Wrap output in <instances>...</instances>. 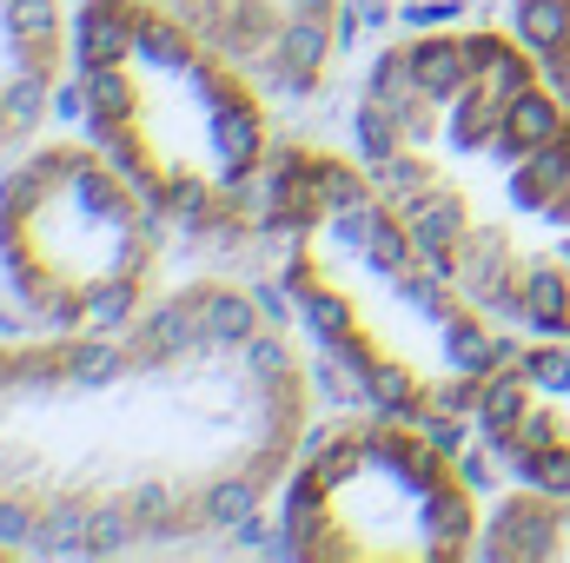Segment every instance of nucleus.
Wrapping results in <instances>:
<instances>
[{
	"label": "nucleus",
	"instance_id": "obj_2",
	"mask_svg": "<svg viewBox=\"0 0 570 563\" xmlns=\"http://www.w3.org/2000/svg\"><path fill=\"white\" fill-rule=\"evenodd\" d=\"M358 152L491 318L570 332V100L524 40H392L358 87Z\"/></svg>",
	"mask_w": 570,
	"mask_h": 563
},
{
	"label": "nucleus",
	"instance_id": "obj_6",
	"mask_svg": "<svg viewBox=\"0 0 570 563\" xmlns=\"http://www.w3.org/2000/svg\"><path fill=\"white\" fill-rule=\"evenodd\" d=\"M478 497L419 418L372 412L318 431L279 504V544L298 563H458L478 557Z\"/></svg>",
	"mask_w": 570,
	"mask_h": 563
},
{
	"label": "nucleus",
	"instance_id": "obj_9",
	"mask_svg": "<svg viewBox=\"0 0 570 563\" xmlns=\"http://www.w3.org/2000/svg\"><path fill=\"white\" fill-rule=\"evenodd\" d=\"M73 60L67 0H0V159L33 146Z\"/></svg>",
	"mask_w": 570,
	"mask_h": 563
},
{
	"label": "nucleus",
	"instance_id": "obj_4",
	"mask_svg": "<svg viewBox=\"0 0 570 563\" xmlns=\"http://www.w3.org/2000/svg\"><path fill=\"white\" fill-rule=\"evenodd\" d=\"M259 73L199 20L159 0H80L73 100L153 213L199 246H246L266 233L273 127Z\"/></svg>",
	"mask_w": 570,
	"mask_h": 563
},
{
	"label": "nucleus",
	"instance_id": "obj_8",
	"mask_svg": "<svg viewBox=\"0 0 570 563\" xmlns=\"http://www.w3.org/2000/svg\"><path fill=\"white\" fill-rule=\"evenodd\" d=\"M159 7L199 20L266 87L312 93L325 80L332 47H338V7L345 0H159Z\"/></svg>",
	"mask_w": 570,
	"mask_h": 563
},
{
	"label": "nucleus",
	"instance_id": "obj_1",
	"mask_svg": "<svg viewBox=\"0 0 570 563\" xmlns=\"http://www.w3.org/2000/svg\"><path fill=\"white\" fill-rule=\"evenodd\" d=\"M305 412L285 325L233 279L0 345V537L20 557L213 544L285 484Z\"/></svg>",
	"mask_w": 570,
	"mask_h": 563
},
{
	"label": "nucleus",
	"instance_id": "obj_12",
	"mask_svg": "<svg viewBox=\"0 0 570 563\" xmlns=\"http://www.w3.org/2000/svg\"><path fill=\"white\" fill-rule=\"evenodd\" d=\"M0 557H20V551H13V544H7V537H0Z\"/></svg>",
	"mask_w": 570,
	"mask_h": 563
},
{
	"label": "nucleus",
	"instance_id": "obj_11",
	"mask_svg": "<svg viewBox=\"0 0 570 563\" xmlns=\"http://www.w3.org/2000/svg\"><path fill=\"white\" fill-rule=\"evenodd\" d=\"M511 20H518V40L551 73V87L570 100V0H511Z\"/></svg>",
	"mask_w": 570,
	"mask_h": 563
},
{
	"label": "nucleus",
	"instance_id": "obj_7",
	"mask_svg": "<svg viewBox=\"0 0 570 563\" xmlns=\"http://www.w3.org/2000/svg\"><path fill=\"white\" fill-rule=\"evenodd\" d=\"M471 418L518 484L570 491V332H531L511 345Z\"/></svg>",
	"mask_w": 570,
	"mask_h": 563
},
{
	"label": "nucleus",
	"instance_id": "obj_5",
	"mask_svg": "<svg viewBox=\"0 0 570 563\" xmlns=\"http://www.w3.org/2000/svg\"><path fill=\"white\" fill-rule=\"evenodd\" d=\"M159 233L140 186L94 140H40L0 172V273L53 332L120 325L153 305Z\"/></svg>",
	"mask_w": 570,
	"mask_h": 563
},
{
	"label": "nucleus",
	"instance_id": "obj_10",
	"mask_svg": "<svg viewBox=\"0 0 570 563\" xmlns=\"http://www.w3.org/2000/svg\"><path fill=\"white\" fill-rule=\"evenodd\" d=\"M478 557L491 563H570V491H511L484 531H478Z\"/></svg>",
	"mask_w": 570,
	"mask_h": 563
},
{
	"label": "nucleus",
	"instance_id": "obj_3",
	"mask_svg": "<svg viewBox=\"0 0 570 563\" xmlns=\"http://www.w3.org/2000/svg\"><path fill=\"white\" fill-rule=\"evenodd\" d=\"M266 239L285 305L358 398L419 424L478 412L484 378L511 352L504 318L438 266L358 159L305 140L279 146Z\"/></svg>",
	"mask_w": 570,
	"mask_h": 563
}]
</instances>
